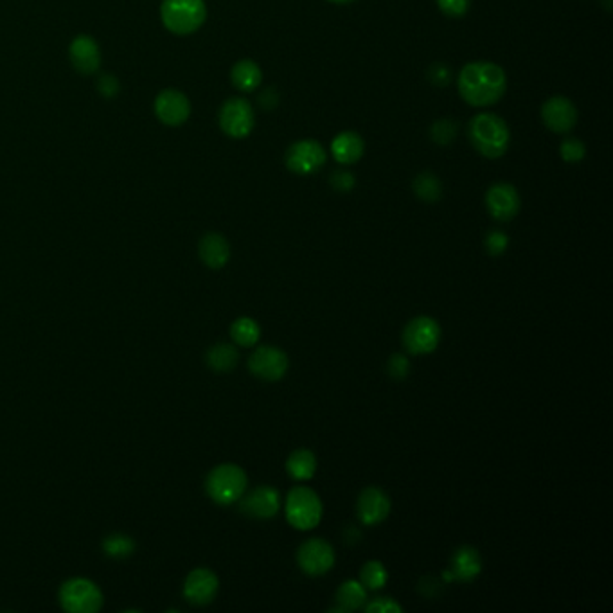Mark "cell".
<instances>
[{"instance_id":"9","label":"cell","mask_w":613,"mask_h":613,"mask_svg":"<svg viewBox=\"0 0 613 613\" xmlns=\"http://www.w3.org/2000/svg\"><path fill=\"white\" fill-rule=\"evenodd\" d=\"M248 369L265 382H278L288 371V357L279 347L261 345L248 359Z\"/></svg>"},{"instance_id":"22","label":"cell","mask_w":613,"mask_h":613,"mask_svg":"<svg viewBox=\"0 0 613 613\" xmlns=\"http://www.w3.org/2000/svg\"><path fill=\"white\" fill-rule=\"evenodd\" d=\"M230 79L236 89L243 93H254L262 81L261 67L254 60H239L230 72Z\"/></svg>"},{"instance_id":"27","label":"cell","mask_w":613,"mask_h":613,"mask_svg":"<svg viewBox=\"0 0 613 613\" xmlns=\"http://www.w3.org/2000/svg\"><path fill=\"white\" fill-rule=\"evenodd\" d=\"M230 336H232V340L236 343H239L243 347H250V345L257 343V340L261 336V329H259V324L254 319L241 317V319L232 322Z\"/></svg>"},{"instance_id":"39","label":"cell","mask_w":613,"mask_h":613,"mask_svg":"<svg viewBox=\"0 0 613 613\" xmlns=\"http://www.w3.org/2000/svg\"><path fill=\"white\" fill-rule=\"evenodd\" d=\"M278 101H279V96H278V93L274 89H269V91H265V93L259 96V103L265 110L274 109L278 105Z\"/></svg>"},{"instance_id":"6","label":"cell","mask_w":613,"mask_h":613,"mask_svg":"<svg viewBox=\"0 0 613 613\" xmlns=\"http://www.w3.org/2000/svg\"><path fill=\"white\" fill-rule=\"evenodd\" d=\"M60 602L70 613H96L103 606V593L93 581L74 577L63 583Z\"/></svg>"},{"instance_id":"16","label":"cell","mask_w":613,"mask_h":613,"mask_svg":"<svg viewBox=\"0 0 613 613\" xmlns=\"http://www.w3.org/2000/svg\"><path fill=\"white\" fill-rule=\"evenodd\" d=\"M218 588H220V581L213 570L197 569L186 579L184 597L197 606H204V604L213 602V599L218 593Z\"/></svg>"},{"instance_id":"12","label":"cell","mask_w":613,"mask_h":613,"mask_svg":"<svg viewBox=\"0 0 613 613\" xmlns=\"http://www.w3.org/2000/svg\"><path fill=\"white\" fill-rule=\"evenodd\" d=\"M239 509L243 514L257 520L274 518L281 511V495L272 486H259L245 498H239Z\"/></svg>"},{"instance_id":"23","label":"cell","mask_w":613,"mask_h":613,"mask_svg":"<svg viewBox=\"0 0 613 613\" xmlns=\"http://www.w3.org/2000/svg\"><path fill=\"white\" fill-rule=\"evenodd\" d=\"M367 601V588L355 579H349L340 585L336 590V602L343 611L349 609H359L366 604Z\"/></svg>"},{"instance_id":"5","label":"cell","mask_w":613,"mask_h":613,"mask_svg":"<svg viewBox=\"0 0 613 613\" xmlns=\"http://www.w3.org/2000/svg\"><path fill=\"white\" fill-rule=\"evenodd\" d=\"M246 473L238 464H220L216 466L207 480V495L220 505H230L238 502L246 489Z\"/></svg>"},{"instance_id":"32","label":"cell","mask_w":613,"mask_h":613,"mask_svg":"<svg viewBox=\"0 0 613 613\" xmlns=\"http://www.w3.org/2000/svg\"><path fill=\"white\" fill-rule=\"evenodd\" d=\"M435 3L441 13L450 19L464 17L472 6V0H435Z\"/></svg>"},{"instance_id":"13","label":"cell","mask_w":613,"mask_h":613,"mask_svg":"<svg viewBox=\"0 0 613 613\" xmlns=\"http://www.w3.org/2000/svg\"><path fill=\"white\" fill-rule=\"evenodd\" d=\"M577 109L565 96H553L542 107V121L554 133H569L577 123Z\"/></svg>"},{"instance_id":"19","label":"cell","mask_w":613,"mask_h":613,"mask_svg":"<svg viewBox=\"0 0 613 613\" xmlns=\"http://www.w3.org/2000/svg\"><path fill=\"white\" fill-rule=\"evenodd\" d=\"M70 60L81 74H93L101 63L100 47L91 36H77L70 45Z\"/></svg>"},{"instance_id":"18","label":"cell","mask_w":613,"mask_h":613,"mask_svg":"<svg viewBox=\"0 0 613 613\" xmlns=\"http://www.w3.org/2000/svg\"><path fill=\"white\" fill-rule=\"evenodd\" d=\"M364 153H366V142L362 135L353 130L342 132L331 141V155L338 164H343V165L357 164L364 157Z\"/></svg>"},{"instance_id":"24","label":"cell","mask_w":613,"mask_h":613,"mask_svg":"<svg viewBox=\"0 0 613 613\" xmlns=\"http://www.w3.org/2000/svg\"><path fill=\"white\" fill-rule=\"evenodd\" d=\"M286 470L295 480H310L317 472L315 454L304 448L292 452L286 461Z\"/></svg>"},{"instance_id":"21","label":"cell","mask_w":613,"mask_h":613,"mask_svg":"<svg viewBox=\"0 0 613 613\" xmlns=\"http://www.w3.org/2000/svg\"><path fill=\"white\" fill-rule=\"evenodd\" d=\"M482 570V558L473 547H459L452 556V577L463 583L473 581Z\"/></svg>"},{"instance_id":"26","label":"cell","mask_w":613,"mask_h":613,"mask_svg":"<svg viewBox=\"0 0 613 613\" xmlns=\"http://www.w3.org/2000/svg\"><path fill=\"white\" fill-rule=\"evenodd\" d=\"M412 190L417 195L419 200L428 202V204H435L443 197V184L441 181L435 177L433 173L430 171H423L419 173L417 177L412 182Z\"/></svg>"},{"instance_id":"38","label":"cell","mask_w":613,"mask_h":613,"mask_svg":"<svg viewBox=\"0 0 613 613\" xmlns=\"http://www.w3.org/2000/svg\"><path fill=\"white\" fill-rule=\"evenodd\" d=\"M98 86H100V93L107 98H112L119 93V81L112 74H103L98 81Z\"/></svg>"},{"instance_id":"29","label":"cell","mask_w":613,"mask_h":613,"mask_svg":"<svg viewBox=\"0 0 613 613\" xmlns=\"http://www.w3.org/2000/svg\"><path fill=\"white\" fill-rule=\"evenodd\" d=\"M103 549L112 558H126L133 553L135 544L132 538H128L125 535H112V536L105 538Z\"/></svg>"},{"instance_id":"40","label":"cell","mask_w":613,"mask_h":613,"mask_svg":"<svg viewBox=\"0 0 613 613\" xmlns=\"http://www.w3.org/2000/svg\"><path fill=\"white\" fill-rule=\"evenodd\" d=\"M327 3H333V4H351V3H355V0H327Z\"/></svg>"},{"instance_id":"20","label":"cell","mask_w":613,"mask_h":613,"mask_svg":"<svg viewBox=\"0 0 613 613\" xmlns=\"http://www.w3.org/2000/svg\"><path fill=\"white\" fill-rule=\"evenodd\" d=\"M198 252L202 261L213 270L223 269L229 259H230V246L229 241L218 234V232H209L200 239Z\"/></svg>"},{"instance_id":"15","label":"cell","mask_w":613,"mask_h":613,"mask_svg":"<svg viewBox=\"0 0 613 613\" xmlns=\"http://www.w3.org/2000/svg\"><path fill=\"white\" fill-rule=\"evenodd\" d=\"M391 512V500L387 493L378 488H366L357 500V514L364 525H378Z\"/></svg>"},{"instance_id":"11","label":"cell","mask_w":613,"mask_h":613,"mask_svg":"<svg viewBox=\"0 0 613 613\" xmlns=\"http://www.w3.org/2000/svg\"><path fill=\"white\" fill-rule=\"evenodd\" d=\"M297 563L301 570L311 577L327 574L335 565L333 547L320 538H311L304 542L297 551Z\"/></svg>"},{"instance_id":"10","label":"cell","mask_w":613,"mask_h":613,"mask_svg":"<svg viewBox=\"0 0 613 613\" xmlns=\"http://www.w3.org/2000/svg\"><path fill=\"white\" fill-rule=\"evenodd\" d=\"M254 125V109L243 98L229 100L220 110V126L232 139H243L250 135Z\"/></svg>"},{"instance_id":"8","label":"cell","mask_w":613,"mask_h":613,"mask_svg":"<svg viewBox=\"0 0 613 613\" xmlns=\"http://www.w3.org/2000/svg\"><path fill=\"white\" fill-rule=\"evenodd\" d=\"M327 153L315 139H302L294 142L285 157L286 167L295 174H313L324 167Z\"/></svg>"},{"instance_id":"2","label":"cell","mask_w":613,"mask_h":613,"mask_svg":"<svg viewBox=\"0 0 613 613\" xmlns=\"http://www.w3.org/2000/svg\"><path fill=\"white\" fill-rule=\"evenodd\" d=\"M472 146L486 158H500L509 149L511 132L507 123L496 114H477L468 125Z\"/></svg>"},{"instance_id":"7","label":"cell","mask_w":613,"mask_h":613,"mask_svg":"<svg viewBox=\"0 0 613 613\" xmlns=\"http://www.w3.org/2000/svg\"><path fill=\"white\" fill-rule=\"evenodd\" d=\"M441 342V326L432 317L412 319L403 331V345L410 355H428Z\"/></svg>"},{"instance_id":"37","label":"cell","mask_w":613,"mask_h":613,"mask_svg":"<svg viewBox=\"0 0 613 613\" xmlns=\"http://www.w3.org/2000/svg\"><path fill=\"white\" fill-rule=\"evenodd\" d=\"M367 613H401L403 608L391 597H376L366 606Z\"/></svg>"},{"instance_id":"36","label":"cell","mask_w":613,"mask_h":613,"mask_svg":"<svg viewBox=\"0 0 613 613\" xmlns=\"http://www.w3.org/2000/svg\"><path fill=\"white\" fill-rule=\"evenodd\" d=\"M387 371L394 380H403L410 373V362L405 355H392L387 362Z\"/></svg>"},{"instance_id":"14","label":"cell","mask_w":613,"mask_h":613,"mask_svg":"<svg viewBox=\"0 0 613 613\" xmlns=\"http://www.w3.org/2000/svg\"><path fill=\"white\" fill-rule=\"evenodd\" d=\"M521 200L512 184L496 182L486 193V207L488 213L498 222L512 220L520 211Z\"/></svg>"},{"instance_id":"33","label":"cell","mask_w":613,"mask_h":613,"mask_svg":"<svg viewBox=\"0 0 613 613\" xmlns=\"http://www.w3.org/2000/svg\"><path fill=\"white\" fill-rule=\"evenodd\" d=\"M484 245H486V250L491 254V255H502L507 246H509V238L505 232L502 230H489L484 238Z\"/></svg>"},{"instance_id":"3","label":"cell","mask_w":613,"mask_h":613,"mask_svg":"<svg viewBox=\"0 0 613 613\" xmlns=\"http://www.w3.org/2000/svg\"><path fill=\"white\" fill-rule=\"evenodd\" d=\"M160 13L169 31L191 35L206 22L207 8L204 0H164Z\"/></svg>"},{"instance_id":"25","label":"cell","mask_w":613,"mask_h":613,"mask_svg":"<svg viewBox=\"0 0 613 613\" xmlns=\"http://www.w3.org/2000/svg\"><path fill=\"white\" fill-rule=\"evenodd\" d=\"M238 349L230 343H216L207 351V364L218 373H230L238 366Z\"/></svg>"},{"instance_id":"34","label":"cell","mask_w":613,"mask_h":613,"mask_svg":"<svg viewBox=\"0 0 613 613\" xmlns=\"http://www.w3.org/2000/svg\"><path fill=\"white\" fill-rule=\"evenodd\" d=\"M329 182H331V188L338 193H349L357 186V179L353 177V173H349V171H335L331 174Z\"/></svg>"},{"instance_id":"30","label":"cell","mask_w":613,"mask_h":613,"mask_svg":"<svg viewBox=\"0 0 613 613\" xmlns=\"http://www.w3.org/2000/svg\"><path fill=\"white\" fill-rule=\"evenodd\" d=\"M457 135V125L452 119H440L435 121L430 128V137L435 144L448 146Z\"/></svg>"},{"instance_id":"28","label":"cell","mask_w":613,"mask_h":613,"mask_svg":"<svg viewBox=\"0 0 613 613\" xmlns=\"http://www.w3.org/2000/svg\"><path fill=\"white\" fill-rule=\"evenodd\" d=\"M389 572L382 561H367L360 572V583L367 590H380L387 585Z\"/></svg>"},{"instance_id":"1","label":"cell","mask_w":613,"mask_h":613,"mask_svg":"<svg viewBox=\"0 0 613 613\" xmlns=\"http://www.w3.org/2000/svg\"><path fill=\"white\" fill-rule=\"evenodd\" d=\"M457 89L470 107H493L507 91V76L504 69L493 61H472L461 69Z\"/></svg>"},{"instance_id":"35","label":"cell","mask_w":613,"mask_h":613,"mask_svg":"<svg viewBox=\"0 0 613 613\" xmlns=\"http://www.w3.org/2000/svg\"><path fill=\"white\" fill-rule=\"evenodd\" d=\"M428 79L435 86H447L452 81V70L447 63H433L428 69Z\"/></svg>"},{"instance_id":"4","label":"cell","mask_w":613,"mask_h":613,"mask_svg":"<svg viewBox=\"0 0 613 613\" xmlns=\"http://www.w3.org/2000/svg\"><path fill=\"white\" fill-rule=\"evenodd\" d=\"M285 512L288 523L294 525L295 529L310 531L317 528L322 520V502L313 489L297 486L286 496Z\"/></svg>"},{"instance_id":"31","label":"cell","mask_w":613,"mask_h":613,"mask_svg":"<svg viewBox=\"0 0 613 613\" xmlns=\"http://www.w3.org/2000/svg\"><path fill=\"white\" fill-rule=\"evenodd\" d=\"M560 155L565 162L569 164H577L585 158L586 155V148H585V142L576 139V137H567L561 146H560Z\"/></svg>"},{"instance_id":"17","label":"cell","mask_w":613,"mask_h":613,"mask_svg":"<svg viewBox=\"0 0 613 613\" xmlns=\"http://www.w3.org/2000/svg\"><path fill=\"white\" fill-rule=\"evenodd\" d=\"M158 119L169 126H179L188 121L191 114L190 100L179 91H164L155 103Z\"/></svg>"}]
</instances>
